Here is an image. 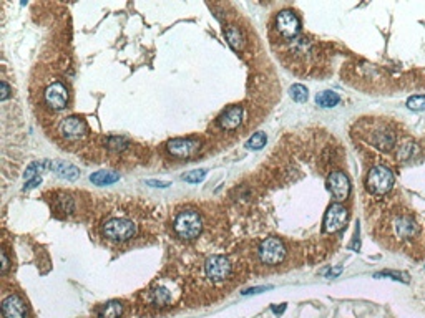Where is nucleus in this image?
<instances>
[{
  "label": "nucleus",
  "instance_id": "nucleus-1",
  "mask_svg": "<svg viewBox=\"0 0 425 318\" xmlns=\"http://www.w3.org/2000/svg\"><path fill=\"white\" fill-rule=\"evenodd\" d=\"M173 229L179 239L193 240L198 237L201 229H203V221L196 210H183L176 216Z\"/></svg>",
  "mask_w": 425,
  "mask_h": 318
},
{
  "label": "nucleus",
  "instance_id": "nucleus-2",
  "mask_svg": "<svg viewBox=\"0 0 425 318\" xmlns=\"http://www.w3.org/2000/svg\"><path fill=\"white\" fill-rule=\"evenodd\" d=\"M394 182H396V176H394L392 171H390L387 166L379 164L369 171L366 186L372 194L384 196L392 189Z\"/></svg>",
  "mask_w": 425,
  "mask_h": 318
},
{
  "label": "nucleus",
  "instance_id": "nucleus-3",
  "mask_svg": "<svg viewBox=\"0 0 425 318\" xmlns=\"http://www.w3.org/2000/svg\"><path fill=\"white\" fill-rule=\"evenodd\" d=\"M136 227L135 222L128 221V219H110V221L105 222L103 226V234H105L106 239L113 240V242H125V240H130L136 235Z\"/></svg>",
  "mask_w": 425,
  "mask_h": 318
},
{
  "label": "nucleus",
  "instance_id": "nucleus-4",
  "mask_svg": "<svg viewBox=\"0 0 425 318\" xmlns=\"http://www.w3.org/2000/svg\"><path fill=\"white\" fill-rule=\"evenodd\" d=\"M257 255H259V260L266 265H279L286 257V247L281 239L268 237L259 244Z\"/></svg>",
  "mask_w": 425,
  "mask_h": 318
},
{
  "label": "nucleus",
  "instance_id": "nucleus-5",
  "mask_svg": "<svg viewBox=\"0 0 425 318\" xmlns=\"http://www.w3.org/2000/svg\"><path fill=\"white\" fill-rule=\"evenodd\" d=\"M349 221V210H347L341 203H336L332 205H329L327 212L324 216V222H323V229L327 234H334V232L342 230Z\"/></svg>",
  "mask_w": 425,
  "mask_h": 318
},
{
  "label": "nucleus",
  "instance_id": "nucleus-6",
  "mask_svg": "<svg viewBox=\"0 0 425 318\" xmlns=\"http://www.w3.org/2000/svg\"><path fill=\"white\" fill-rule=\"evenodd\" d=\"M204 273L214 283L225 282L231 275V262L225 255H211L204 264Z\"/></svg>",
  "mask_w": 425,
  "mask_h": 318
},
{
  "label": "nucleus",
  "instance_id": "nucleus-7",
  "mask_svg": "<svg viewBox=\"0 0 425 318\" xmlns=\"http://www.w3.org/2000/svg\"><path fill=\"white\" fill-rule=\"evenodd\" d=\"M276 30L281 37L287 38V40H293V38L299 35V30H300L299 17L296 15L293 10L279 12L276 17Z\"/></svg>",
  "mask_w": 425,
  "mask_h": 318
},
{
  "label": "nucleus",
  "instance_id": "nucleus-8",
  "mask_svg": "<svg viewBox=\"0 0 425 318\" xmlns=\"http://www.w3.org/2000/svg\"><path fill=\"white\" fill-rule=\"evenodd\" d=\"M327 189L337 203H342V201H346L347 197H349L350 181L342 171H334L327 178Z\"/></svg>",
  "mask_w": 425,
  "mask_h": 318
},
{
  "label": "nucleus",
  "instance_id": "nucleus-9",
  "mask_svg": "<svg viewBox=\"0 0 425 318\" xmlns=\"http://www.w3.org/2000/svg\"><path fill=\"white\" fill-rule=\"evenodd\" d=\"M201 143L198 139H191V137H176V139L168 141L166 144V149L170 151V154H173L176 158H191L195 156L196 153L200 151Z\"/></svg>",
  "mask_w": 425,
  "mask_h": 318
},
{
  "label": "nucleus",
  "instance_id": "nucleus-10",
  "mask_svg": "<svg viewBox=\"0 0 425 318\" xmlns=\"http://www.w3.org/2000/svg\"><path fill=\"white\" fill-rule=\"evenodd\" d=\"M45 105L49 108L58 111V110H63L68 103V91L65 88V85L60 83V81H55L51 83L49 88L45 90Z\"/></svg>",
  "mask_w": 425,
  "mask_h": 318
},
{
  "label": "nucleus",
  "instance_id": "nucleus-11",
  "mask_svg": "<svg viewBox=\"0 0 425 318\" xmlns=\"http://www.w3.org/2000/svg\"><path fill=\"white\" fill-rule=\"evenodd\" d=\"M60 133H62L63 137L70 141H76V139H81L85 135H87V124H85L83 119L80 118H75V116H70V118H65L62 119L60 123Z\"/></svg>",
  "mask_w": 425,
  "mask_h": 318
},
{
  "label": "nucleus",
  "instance_id": "nucleus-12",
  "mask_svg": "<svg viewBox=\"0 0 425 318\" xmlns=\"http://www.w3.org/2000/svg\"><path fill=\"white\" fill-rule=\"evenodd\" d=\"M3 318H28L27 305L19 295H8L2 302Z\"/></svg>",
  "mask_w": 425,
  "mask_h": 318
},
{
  "label": "nucleus",
  "instance_id": "nucleus-13",
  "mask_svg": "<svg viewBox=\"0 0 425 318\" xmlns=\"http://www.w3.org/2000/svg\"><path fill=\"white\" fill-rule=\"evenodd\" d=\"M243 116H244L243 106L234 105V106H231V108H227L225 113L218 118V123H220V126L223 128V130L234 131V130H238V128L241 126Z\"/></svg>",
  "mask_w": 425,
  "mask_h": 318
},
{
  "label": "nucleus",
  "instance_id": "nucleus-14",
  "mask_svg": "<svg viewBox=\"0 0 425 318\" xmlns=\"http://www.w3.org/2000/svg\"><path fill=\"white\" fill-rule=\"evenodd\" d=\"M394 229H396V234L400 239H412L419 234V226L417 222L414 221L409 216H400L394 221Z\"/></svg>",
  "mask_w": 425,
  "mask_h": 318
},
{
  "label": "nucleus",
  "instance_id": "nucleus-15",
  "mask_svg": "<svg viewBox=\"0 0 425 318\" xmlns=\"http://www.w3.org/2000/svg\"><path fill=\"white\" fill-rule=\"evenodd\" d=\"M148 300L154 307H168L173 300V292H171L166 285H158L150 292Z\"/></svg>",
  "mask_w": 425,
  "mask_h": 318
},
{
  "label": "nucleus",
  "instance_id": "nucleus-16",
  "mask_svg": "<svg viewBox=\"0 0 425 318\" xmlns=\"http://www.w3.org/2000/svg\"><path fill=\"white\" fill-rule=\"evenodd\" d=\"M51 171L62 179H67V181H75L76 178L80 176V169L75 167L70 162H63V161H55L51 162Z\"/></svg>",
  "mask_w": 425,
  "mask_h": 318
},
{
  "label": "nucleus",
  "instance_id": "nucleus-17",
  "mask_svg": "<svg viewBox=\"0 0 425 318\" xmlns=\"http://www.w3.org/2000/svg\"><path fill=\"white\" fill-rule=\"evenodd\" d=\"M123 313V303L118 300H110V302L103 303L101 307H98L97 317L98 318H120Z\"/></svg>",
  "mask_w": 425,
  "mask_h": 318
},
{
  "label": "nucleus",
  "instance_id": "nucleus-18",
  "mask_svg": "<svg viewBox=\"0 0 425 318\" xmlns=\"http://www.w3.org/2000/svg\"><path fill=\"white\" fill-rule=\"evenodd\" d=\"M225 37H226L227 45H229L234 51H241L244 48L243 32L236 27V25H229V27L225 28Z\"/></svg>",
  "mask_w": 425,
  "mask_h": 318
},
{
  "label": "nucleus",
  "instance_id": "nucleus-19",
  "mask_svg": "<svg viewBox=\"0 0 425 318\" xmlns=\"http://www.w3.org/2000/svg\"><path fill=\"white\" fill-rule=\"evenodd\" d=\"M341 101V96L336 91H330V90H325L323 93H317L316 96V103L321 106V108H334L336 105H339Z\"/></svg>",
  "mask_w": 425,
  "mask_h": 318
},
{
  "label": "nucleus",
  "instance_id": "nucleus-20",
  "mask_svg": "<svg viewBox=\"0 0 425 318\" xmlns=\"http://www.w3.org/2000/svg\"><path fill=\"white\" fill-rule=\"evenodd\" d=\"M90 181L97 186H110V184L120 181L118 173H108V171H98V173L90 176Z\"/></svg>",
  "mask_w": 425,
  "mask_h": 318
},
{
  "label": "nucleus",
  "instance_id": "nucleus-21",
  "mask_svg": "<svg viewBox=\"0 0 425 318\" xmlns=\"http://www.w3.org/2000/svg\"><path fill=\"white\" fill-rule=\"evenodd\" d=\"M374 143L377 148H380V149H390L396 144V136L390 131H379L374 137Z\"/></svg>",
  "mask_w": 425,
  "mask_h": 318
},
{
  "label": "nucleus",
  "instance_id": "nucleus-22",
  "mask_svg": "<svg viewBox=\"0 0 425 318\" xmlns=\"http://www.w3.org/2000/svg\"><path fill=\"white\" fill-rule=\"evenodd\" d=\"M289 93H291V98H293L294 101H298V103H304L307 100V96H309L307 88L304 87V85H299V83L293 85L291 90H289Z\"/></svg>",
  "mask_w": 425,
  "mask_h": 318
},
{
  "label": "nucleus",
  "instance_id": "nucleus-23",
  "mask_svg": "<svg viewBox=\"0 0 425 318\" xmlns=\"http://www.w3.org/2000/svg\"><path fill=\"white\" fill-rule=\"evenodd\" d=\"M266 141H268V137H266L264 133H256V135H252L250 139H248L246 146L250 149H254V151H259V149H263L266 146Z\"/></svg>",
  "mask_w": 425,
  "mask_h": 318
},
{
  "label": "nucleus",
  "instance_id": "nucleus-24",
  "mask_svg": "<svg viewBox=\"0 0 425 318\" xmlns=\"http://www.w3.org/2000/svg\"><path fill=\"white\" fill-rule=\"evenodd\" d=\"M375 278L385 277V278H392V280H400L403 283H409V275L403 272H396V270H384V272H377L374 275Z\"/></svg>",
  "mask_w": 425,
  "mask_h": 318
},
{
  "label": "nucleus",
  "instance_id": "nucleus-25",
  "mask_svg": "<svg viewBox=\"0 0 425 318\" xmlns=\"http://www.w3.org/2000/svg\"><path fill=\"white\" fill-rule=\"evenodd\" d=\"M407 108L412 111H425V94H415L407 100Z\"/></svg>",
  "mask_w": 425,
  "mask_h": 318
},
{
  "label": "nucleus",
  "instance_id": "nucleus-26",
  "mask_svg": "<svg viewBox=\"0 0 425 318\" xmlns=\"http://www.w3.org/2000/svg\"><path fill=\"white\" fill-rule=\"evenodd\" d=\"M206 169H195V171H191V173H186L183 176V179L186 182H190V184H200V182H203L204 181V178H206Z\"/></svg>",
  "mask_w": 425,
  "mask_h": 318
},
{
  "label": "nucleus",
  "instance_id": "nucleus-27",
  "mask_svg": "<svg viewBox=\"0 0 425 318\" xmlns=\"http://www.w3.org/2000/svg\"><path fill=\"white\" fill-rule=\"evenodd\" d=\"M57 209L60 212H65V214L74 212V201L68 196H60L57 199Z\"/></svg>",
  "mask_w": 425,
  "mask_h": 318
},
{
  "label": "nucleus",
  "instance_id": "nucleus-28",
  "mask_svg": "<svg viewBox=\"0 0 425 318\" xmlns=\"http://www.w3.org/2000/svg\"><path fill=\"white\" fill-rule=\"evenodd\" d=\"M108 143H110V148L117 149V151H120V149H125L128 146L126 139H123V137H110Z\"/></svg>",
  "mask_w": 425,
  "mask_h": 318
},
{
  "label": "nucleus",
  "instance_id": "nucleus-29",
  "mask_svg": "<svg viewBox=\"0 0 425 318\" xmlns=\"http://www.w3.org/2000/svg\"><path fill=\"white\" fill-rule=\"evenodd\" d=\"M402 149H403V151H405V153H402V154H400V158H403V159H410V158L415 154V153H414V149H417V148H415V144H414V143H409V144H403V146H402Z\"/></svg>",
  "mask_w": 425,
  "mask_h": 318
},
{
  "label": "nucleus",
  "instance_id": "nucleus-30",
  "mask_svg": "<svg viewBox=\"0 0 425 318\" xmlns=\"http://www.w3.org/2000/svg\"><path fill=\"white\" fill-rule=\"evenodd\" d=\"M342 270H344V269H342L341 265H337V267H334V269H329L327 272H325V277H327V278H336V277H339V275L342 273Z\"/></svg>",
  "mask_w": 425,
  "mask_h": 318
},
{
  "label": "nucleus",
  "instance_id": "nucleus-31",
  "mask_svg": "<svg viewBox=\"0 0 425 318\" xmlns=\"http://www.w3.org/2000/svg\"><path fill=\"white\" fill-rule=\"evenodd\" d=\"M42 182V178H35V179H30V181H27L25 182V186H24V191H30V189H33V187H37L38 184Z\"/></svg>",
  "mask_w": 425,
  "mask_h": 318
},
{
  "label": "nucleus",
  "instance_id": "nucleus-32",
  "mask_svg": "<svg viewBox=\"0 0 425 318\" xmlns=\"http://www.w3.org/2000/svg\"><path fill=\"white\" fill-rule=\"evenodd\" d=\"M271 287H254V289H250V290H244L243 295H256V294H261L264 290H269Z\"/></svg>",
  "mask_w": 425,
  "mask_h": 318
},
{
  "label": "nucleus",
  "instance_id": "nucleus-33",
  "mask_svg": "<svg viewBox=\"0 0 425 318\" xmlns=\"http://www.w3.org/2000/svg\"><path fill=\"white\" fill-rule=\"evenodd\" d=\"M0 88H2V94H0V100H7V98L10 96V88H8V85L5 83V81H2V83H0Z\"/></svg>",
  "mask_w": 425,
  "mask_h": 318
},
{
  "label": "nucleus",
  "instance_id": "nucleus-34",
  "mask_svg": "<svg viewBox=\"0 0 425 318\" xmlns=\"http://www.w3.org/2000/svg\"><path fill=\"white\" fill-rule=\"evenodd\" d=\"M286 307H287L286 303H281V305H271V310H273L274 315H282V313H284V310H286Z\"/></svg>",
  "mask_w": 425,
  "mask_h": 318
},
{
  "label": "nucleus",
  "instance_id": "nucleus-35",
  "mask_svg": "<svg viewBox=\"0 0 425 318\" xmlns=\"http://www.w3.org/2000/svg\"><path fill=\"white\" fill-rule=\"evenodd\" d=\"M147 184H148V186H153V187H168V186H171V184L166 182V181H153V179L147 181Z\"/></svg>",
  "mask_w": 425,
  "mask_h": 318
},
{
  "label": "nucleus",
  "instance_id": "nucleus-36",
  "mask_svg": "<svg viewBox=\"0 0 425 318\" xmlns=\"http://www.w3.org/2000/svg\"><path fill=\"white\" fill-rule=\"evenodd\" d=\"M8 269V259H7V253L2 252V273H5Z\"/></svg>",
  "mask_w": 425,
  "mask_h": 318
}]
</instances>
